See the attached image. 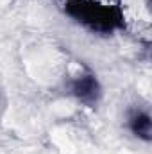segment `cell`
Listing matches in <instances>:
<instances>
[{"instance_id": "6da1fadb", "label": "cell", "mask_w": 152, "mask_h": 154, "mask_svg": "<svg viewBox=\"0 0 152 154\" xmlns=\"http://www.w3.org/2000/svg\"><path fill=\"white\" fill-rule=\"evenodd\" d=\"M68 86H70L72 95L84 104H95L99 99V93H100L99 82L91 74H81V75L74 77Z\"/></svg>"}, {"instance_id": "7a4b0ae2", "label": "cell", "mask_w": 152, "mask_h": 154, "mask_svg": "<svg viewBox=\"0 0 152 154\" xmlns=\"http://www.w3.org/2000/svg\"><path fill=\"white\" fill-rule=\"evenodd\" d=\"M129 125L136 136H140L143 140H150V116H149V113L134 111L129 118Z\"/></svg>"}]
</instances>
